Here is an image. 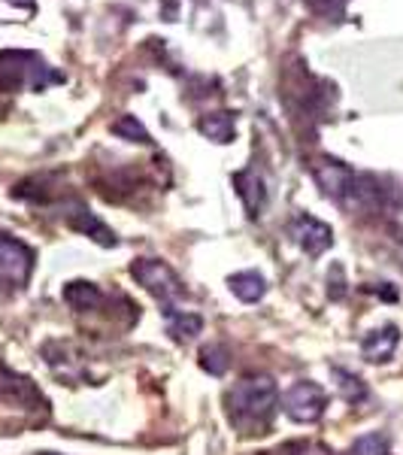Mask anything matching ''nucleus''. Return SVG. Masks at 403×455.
<instances>
[{
	"label": "nucleus",
	"instance_id": "obj_1",
	"mask_svg": "<svg viewBox=\"0 0 403 455\" xmlns=\"http://www.w3.org/2000/svg\"><path fill=\"white\" fill-rule=\"evenodd\" d=\"M276 410H280V388H276V383L267 373H249L240 383H233L228 395H225L228 422L243 437L267 435Z\"/></svg>",
	"mask_w": 403,
	"mask_h": 455
},
{
	"label": "nucleus",
	"instance_id": "obj_2",
	"mask_svg": "<svg viewBox=\"0 0 403 455\" xmlns=\"http://www.w3.org/2000/svg\"><path fill=\"white\" fill-rule=\"evenodd\" d=\"M312 173H316L321 192L331 197L334 204H340L343 210L373 212L383 207V186H379L376 176L358 173L343 164V161H334V158H319L316 164H312Z\"/></svg>",
	"mask_w": 403,
	"mask_h": 455
},
{
	"label": "nucleus",
	"instance_id": "obj_3",
	"mask_svg": "<svg viewBox=\"0 0 403 455\" xmlns=\"http://www.w3.org/2000/svg\"><path fill=\"white\" fill-rule=\"evenodd\" d=\"M130 276L164 307H179L182 295H186V285L176 276V270L158 259H137L130 264Z\"/></svg>",
	"mask_w": 403,
	"mask_h": 455
},
{
	"label": "nucleus",
	"instance_id": "obj_4",
	"mask_svg": "<svg viewBox=\"0 0 403 455\" xmlns=\"http://www.w3.org/2000/svg\"><path fill=\"white\" fill-rule=\"evenodd\" d=\"M280 403H282L285 416H288L291 422L312 425L325 416L328 395H325V388H321L319 383H312V379H297V383L280 398Z\"/></svg>",
	"mask_w": 403,
	"mask_h": 455
},
{
	"label": "nucleus",
	"instance_id": "obj_5",
	"mask_svg": "<svg viewBox=\"0 0 403 455\" xmlns=\"http://www.w3.org/2000/svg\"><path fill=\"white\" fill-rule=\"evenodd\" d=\"M34 274V252L21 240L0 234V283H10L21 289Z\"/></svg>",
	"mask_w": 403,
	"mask_h": 455
},
{
	"label": "nucleus",
	"instance_id": "obj_6",
	"mask_svg": "<svg viewBox=\"0 0 403 455\" xmlns=\"http://www.w3.org/2000/svg\"><path fill=\"white\" fill-rule=\"evenodd\" d=\"M291 237H295V243L304 249L310 259H319V255H325L328 249L334 243V231L328 228L325 222H319L316 216H297L295 222H291Z\"/></svg>",
	"mask_w": 403,
	"mask_h": 455
},
{
	"label": "nucleus",
	"instance_id": "obj_7",
	"mask_svg": "<svg viewBox=\"0 0 403 455\" xmlns=\"http://www.w3.org/2000/svg\"><path fill=\"white\" fill-rule=\"evenodd\" d=\"M0 401L4 403H16V407H40L43 395L36 392V386L28 377H21L12 368H6L0 362Z\"/></svg>",
	"mask_w": 403,
	"mask_h": 455
},
{
	"label": "nucleus",
	"instance_id": "obj_8",
	"mask_svg": "<svg viewBox=\"0 0 403 455\" xmlns=\"http://www.w3.org/2000/svg\"><path fill=\"white\" fill-rule=\"evenodd\" d=\"M398 343H400V331H398V325L376 328V331H370V334L361 340V355L367 358V362H373V364H385L388 358L394 355V349H398Z\"/></svg>",
	"mask_w": 403,
	"mask_h": 455
},
{
	"label": "nucleus",
	"instance_id": "obj_9",
	"mask_svg": "<svg viewBox=\"0 0 403 455\" xmlns=\"http://www.w3.org/2000/svg\"><path fill=\"white\" fill-rule=\"evenodd\" d=\"M164 325L176 343H188L203 331L201 315L192 310H182V307H164Z\"/></svg>",
	"mask_w": 403,
	"mask_h": 455
},
{
	"label": "nucleus",
	"instance_id": "obj_10",
	"mask_svg": "<svg viewBox=\"0 0 403 455\" xmlns=\"http://www.w3.org/2000/svg\"><path fill=\"white\" fill-rule=\"evenodd\" d=\"M233 188H237L240 201L249 210V216H258L267 204V188H264V180L255 171H240L233 176Z\"/></svg>",
	"mask_w": 403,
	"mask_h": 455
},
{
	"label": "nucleus",
	"instance_id": "obj_11",
	"mask_svg": "<svg viewBox=\"0 0 403 455\" xmlns=\"http://www.w3.org/2000/svg\"><path fill=\"white\" fill-rule=\"evenodd\" d=\"M61 295H64V304H67L70 310H76V313H91V310H98V307L104 304V291H100L94 283H85V280L67 283Z\"/></svg>",
	"mask_w": 403,
	"mask_h": 455
},
{
	"label": "nucleus",
	"instance_id": "obj_12",
	"mask_svg": "<svg viewBox=\"0 0 403 455\" xmlns=\"http://www.w3.org/2000/svg\"><path fill=\"white\" fill-rule=\"evenodd\" d=\"M70 228H76V231L88 234V237H91L94 243H100V246H115V234L109 231V228L100 222V219L94 216L91 210H85V207H73Z\"/></svg>",
	"mask_w": 403,
	"mask_h": 455
},
{
	"label": "nucleus",
	"instance_id": "obj_13",
	"mask_svg": "<svg viewBox=\"0 0 403 455\" xmlns=\"http://www.w3.org/2000/svg\"><path fill=\"white\" fill-rule=\"evenodd\" d=\"M231 291L237 295L243 304H258V300L267 295V280L258 274V270H243V274H233L231 280Z\"/></svg>",
	"mask_w": 403,
	"mask_h": 455
},
{
	"label": "nucleus",
	"instance_id": "obj_14",
	"mask_svg": "<svg viewBox=\"0 0 403 455\" xmlns=\"http://www.w3.org/2000/svg\"><path fill=\"white\" fill-rule=\"evenodd\" d=\"M201 134L212 143H231L233 137V116L231 113H212L201 119Z\"/></svg>",
	"mask_w": 403,
	"mask_h": 455
},
{
	"label": "nucleus",
	"instance_id": "obj_15",
	"mask_svg": "<svg viewBox=\"0 0 403 455\" xmlns=\"http://www.w3.org/2000/svg\"><path fill=\"white\" fill-rule=\"evenodd\" d=\"M334 377L340 379L336 388H340V395L346 403H361L367 398V386L361 383V377H355V373H349V371H340V368H334Z\"/></svg>",
	"mask_w": 403,
	"mask_h": 455
},
{
	"label": "nucleus",
	"instance_id": "obj_16",
	"mask_svg": "<svg viewBox=\"0 0 403 455\" xmlns=\"http://www.w3.org/2000/svg\"><path fill=\"white\" fill-rule=\"evenodd\" d=\"M201 368L203 371H209L212 377H222L225 371H228V349L225 347H203L201 349Z\"/></svg>",
	"mask_w": 403,
	"mask_h": 455
},
{
	"label": "nucleus",
	"instance_id": "obj_17",
	"mask_svg": "<svg viewBox=\"0 0 403 455\" xmlns=\"http://www.w3.org/2000/svg\"><path fill=\"white\" fill-rule=\"evenodd\" d=\"M113 134L124 137V140H130V143H149V131L137 122V116H122V119L113 124Z\"/></svg>",
	"mask_w": 403,
	"mask_h": 455
},
{
	"label": "nucleus",
	"instance_id": "obj_18",
	"mask_svg": "<svg viewBox=\"0 0 403 455\" xmlns=\"http://www.w3.org/2000/svg\"><path fill=\"white\" fill-rule=\"evenodd\" d=\"M385 450H388V443L383 435H364V437H358L343 455H388Z\"/></svg>",
	"mask_w": 403,
	"mask_h": 455
}]
</instances>
